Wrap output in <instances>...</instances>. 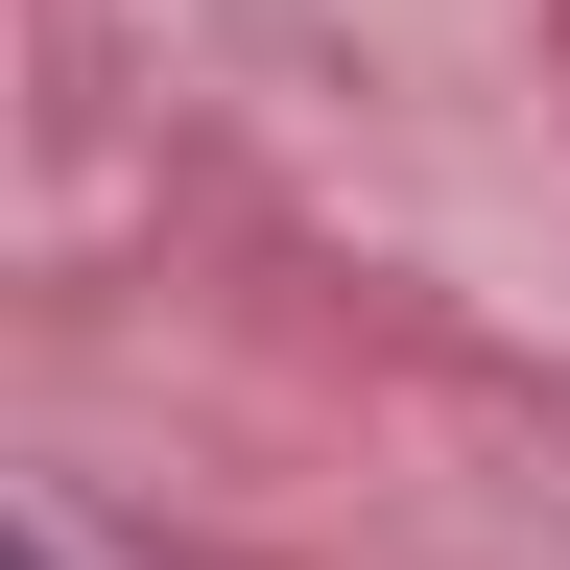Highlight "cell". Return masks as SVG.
<instances>
[{
	"label": "cell",
	"instance_id": "6da1fadb",
	"mask_svg": "<svg viewBox=\"0 0 570 570\" xmlns=\"http://www.w3.org/2000/svg\"><path fill=\"white\" fill-rule=\"evenodd\" d=\"M0 570H48V547H24V523H0Z\"/></svg>",
	"mask_w": 570,
	"mask_h": 570
}]
</instances>
